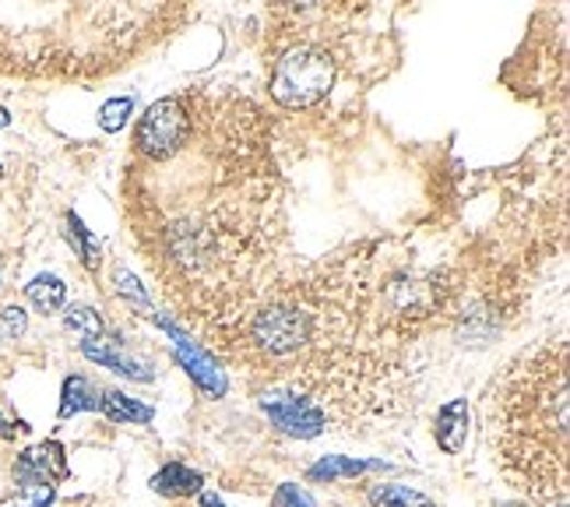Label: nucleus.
Returning <instances> with one entry per match:
<instances>
[{
  "instance_id": "dca6fc26",
  "label": "nucleus",
  "mask_w": 570,
  "mask_h": 507,
  "mask_svg": "<svg viewBox=\"0 0 570 507\" xmlns=\"http://www.w3.org/2000/svg\"><path fill=\"white\" fill-rule=\"evenodd\" d=\"M370 507H437L426 494L402 483H380L370 490Z\"/></svg>"
},
{
  "instance_id": "423d86ee",
  "label": "nucleus",
  "mask_w": 570,
  "mask_h": 507,
  "mask_svg": "<svg viewBox=\"0 0 570 507\" xmlns=\"http://www.w3.org/2000/svg\"><path fill=\"white\" fill-rule=\"evenodd\" d=\"M258 405H261L264 416L272 420V426H278L282 434L299 437V440L321 437L328 431V423H331L328 412L289 377L278 380V385H272V388H264L258 394Z\"/></svg>"
},
{
  "instance_id": "7ed1b4c3",
  "label": "nucleus",
  "mask_w": 570,
  "mask_h": 507,
  "mask_svg": "<svg viewBox=\"0 0 570 507\" xmlns=\"http://www.w3.org/2000/svg\"><path fill=\"white\" fill-rule=\"evenodd\" d=\"M313 328H317V307L296 285V290H285L272 299H264L261 307H253L247 314L244 335L250 349H258L264 359H285L313 342Z\"/></svg>"
},
{
  "instance_id": "4be33fe9",
  "label": "nucleus",
  "mask_w": 570,
  "mask_h": 507,
  "mask_svg": "<svg viewBox=\"0 0 570 507\" xmlns=\"http://www.w3.org/2000/svg\"><path fill=\"white\" fill-rule=\"evenodd\" d=\"M114 282H117V290H120V293H123L127 299H134V307H138V310H145V314L152 310V304H149L145 290H141V282H138V279H134L131 272H127L123 264H120L117 272H114Z\"/></svg>"
},
{
  "instance_id": "5701e85b",
  "label": "nucleus",
  "mask_w": 570,
  "mask_h": 507,
  "mask_svg": "<svg viewBox=\"0 0 570 507\" xmlns=\"http://www.w3.org/2000/svg\"><path fill=\"white\" fill-rule=\"evenodd\" d=\"M272 507H313V497L299 483H282L272 497Z\"/></svg>"
},
{
  "instance_id": "9b49d317",
  "label": "nucleus",
  "mask_w": 570,
  "mask_h": 507,
  "mask_svg": "<svg viewBox=\"0 0 570 507\" xmlns=\"http://www.w3.org/2000/svg\"><path fill=\"white\" fill-rule=\"evenodd\" d=\"M201 483H204V475L198 469L180 465V462H169V465H163L152 475V490L158 497H169V500L201 494Z\"/></svg>"
},
{
  "instance_id": "aec40b11",
  "label": "nucleus",
  "mask_w": 570,
  "mask_h": 507,
  "mask_svg": "<svg viewBox=\"0 0 570 507\" xmlns=\"http://www.w3.org/2000/svg\"><path fill=\"white\" fill-rule=\"evenodd\" d=\"M131 114H134V99H127V95H120V99H109L99 109V127L109 134H117V131H123V123L131 120Z\"/></svg>"
},
{
  "instance_id": "4468645a",
  "label": "nucleus",
  "mask_w": 570,
  "mask_h": 507,
  "mask_svg": "<svg viewBox=\"0 0 570 507\" xmlns=\"http://www.w3.org/2000/svg\"><path fill=\"white\" fill-rule=\"evenodd\" d=\"M380 469V462H363V458H345V455H324L321 462H313L307 475L313 483H339V480H356V475Z\"/></svg>"
},
{
  "instance_id": "2eb2a0df",
  "label": "nucleus",
  "mask_w": 570,
  "mask_h": 507,
  "mask_svg": "<svg viewBox=\"0 0 570 507\" xmlns=\"http://www.w3.org/2000/svg\"><path fill=\"white\" fill-rule=\"evenodd\" d=\"M25 296L32 299V307H36L39 314H57L63 307V296H68V285H63V279L46 272L25 285Z\"/></svg>"
},
{
  "instance_id": "0eeeda50",
  "label": "nucleus",
  "mask_w": 570,
  "mask_h": 507,
  "mask_svg": "<svg viewBox=\"0 0 570 507\" xmlns=\"http://www.w3.org/2000/svg\"><path fill=\"white\" fill-rule=\"evenodd\" d=\"M155 321L163 325V331H166L173 342H177V356H180V363L187 367V374L194 377V385L201 391H209L212 399H222V394H226V388H229V380H226V374L215 367V359L204 353L198 342H190L187 331H180L173 321H166V317H155Z\"/></svg>"
},
{
  "instance_id": "9d476101",
  "label": "nucleus",
  "mask_w": 570,
  "mask_h": 507,
  "mask_svg": "<svg viewBox=\"0 0 570 507\" xmlns=\"http://www.w3.org/2000/svg\"><path fill=\"white\" fill-rule=\"evenodd\" d=\"M434 437L440 444V451L462 455L465 440H468V399H454L448 405H440L437 420H434Z\"/></svg>"
},
{
  "instance_id": "6e6552de",
  "label": "nucleus",
  "mask_w": 570,
  "mask_h": 507,
  "mask_svg": "<svg viewBox=\"0 0 570 507\" xmlns=\"http://www.w3.org/2000/svg\"><path fill=\"white\" fill-rule=\"evenodd\" d=\"M68 475V455L57 440H43L36 448H28L19 455V462H14V480H46L54 483Z\"/></svg>"
},
{
  "instance_id": "6ab92c4d",
  "label": "nucleus",
  "mask_w": 570,
  "mask_h": 507,
  "mask_svg": "<svg viewBox=\"0 0 570 507\" xmlns=\"http://www.w3.org/2000/svg\"><path fill=\"white\" fill-rule=\"evenodd\" d=\"M63 325H68L71 331H78L82 342L103 335V317L95 314L92 307H68V314H63Z\"/></svg>"
},
{
  "instance_id": "412c9836",
  "label": "nucleus",
  "mask_w": 570,
  "mask_h": 507,
  "mask_svg": "<svg viewBox=\"0 0 570 507\" xmlns=\"http://www.w3.org/2000/svg\"><path fill=\"white\" fill-rule=\"evenodd\" d=\"M28 317L22 307H4L0 310V342H19L25 335Z\"/></svg>"
},
{
  "instance_id": "ddd939ff",
  "label": "nucleus",
  "mask_w": 570,
  "mask_h": 507,
  "mask_svg": "<svg viewBox=\"0 0 570 507\" xmlns=\"http://www.w3.org/2000/svg\"><path fill=\"white\" fill-rule=\"evenodd\" d=\"M99 412L109 420V423H152L155 409L131 399V394H123L117 388H103V399H99Z\"/></svg>"
},
{
  "instance_id": "b1692460",
  "label": "nucleus",
  "mask_w": 570,
  "mask_h": 507,
  "mask_svg": "<svg viewBox=\"0 0 570 507\" xmlns=\"http://www.w3.org/2000/svg\"><path fill=\"white\" fill-rule=\"evenodd\" d=\"M201 507H226V500L212 494V490H201Z\"/></svg>"
},
{
  "instance_id": "f257e3e1",
  "label": "nucleus",
  "mask_w": 570,
  "mask_h": 507,
  "mask_svg": "<svg viewBox=\"0 0 570 507\" xmlns=\"http://www.w3.org/2000/svg\"><path fill=\"white\" fill-rule=\"evenodd\" d=\"M180 4H0V74L99 78L187 19Z\"/></svg>"
},
{
  "instance_id": "f03ea898",
  "label": "nucleus",
  "mask_w": 570,
  "mask_h": 507,
  "mask_svg": "<svg viewBox=\"0 0 570 507\" xmlns=\"http://www.w3.org/2000/svg\"><path fill=\"white\" fill-rule=\"evenodd\" d=\"M567 339L518 353L486 391V431L503 475L546 507H567Z\"/></svg>"
},
{
  "instance_id": "f3484780",
  "label": "nucleus",
  "mask_w": 570,
  "mask_h": 507,
  "mask_svg": "<svg viewBox=\"0 0 570 507\" xmlns=\"http://www.w3.org/2000/svg\"><path fill=\"white\" fill-rule=\"evenodd\" d=\"M68 240L74 244V250L82 254V261L88 264V268H95L99 264V258H103V250H99V244H95V236L82 226V219H78L74 212L68 215Z\"/></svg>"
},
{
  "instance_id": "393cba45",
  "label": "nucleus",
  "mask_w": 570,
  "mask_h": 507,
  "mask_svg": "<svg viewBox=\"0 0 570 507\" xmlns=\"http://www.w3.org/2000/svg\"><path fill=\"white\" fill-rule=\"evenodd\" d=\"M0 437H14V423H8L4 416H0Z\"/></svg>"
},
{
  "instance_id": "39448f33",
  "label": "nucleus",
  "mask_w": 570,
  "mask_h": 507,
  "mask_svg": "<svg viewBox=\"0 0 570 507\" xmlns=\"http://www.w3.org/2000/svg\"><path fill=\"white\" fill-rule=\"evenodd\" d=\"M190 131H194V117H190V106L183 95H166L145 109V117L138 120V131H134V149L141 158L149 163H169L177 158L187 141Z\"/></svg>"
},
{
  "instance_id": "cd10ccee",
  "label": "nucleus",
  "mask_w": 570,
  "mask_h": 507,
  "mask_svg": "<svg viewBox=\"0 0 570 507\" xmlns=\"http://www.w3.org/2000/svg\"><path fill=\"white\" fill-rule=\"evenodd\" d=\"M0 173H4V169H0Z\"/></svg>"
},
{
  "instance_id": "20e7f679",
  "label": "nucleus",
  "mask_w": 570,
  "mask_h": 507,
  "mask_svg": "<svg viewBox=\"0 0 570 507\" xmlns=\"http://www.w3.org/2000/svg\"><path fill=\"white\" fill-rule=\"evenodd\" d=\"M335 57L321 46H293L275 60L272 71V95L285 109H307L321 103L324 95L335 85Z\"/></svg>"
},
{
  "instance_id": "1a4fd4ad",
  "label": "nucleus",
  "mask_w": 570,
  "mask_h": 507,
  "mask_svg": "<svg viewBox=\"0 0 570 507\" xmlns=\"http://www.w3.org/2000/svg\"><path fill=\"white\" fill-rule=\"evenodd\" d=\"M82 353H85L92 363H99V367H106V370H117L120 377L141 380V385H149V380H155V374H152L149 363L134 359L131 353H123L120 342H106L103 335H99V339H88V342H82Z\"/></svg>"
},
{
  "instance_id": "f8f14e48",
  "label": "nucleus",
  "mask_w": 570,
  "mask_h": 507,
  "mask_svg": "<svg viewBox=\"0 0 570 507\" xmlns=\"http://www.w3.org/2000/svg\"><path fill=\"white\" fill-rule=\"evenodd\" d=\"M99 399H103V391L95 388L88 377H82V374L68 377L60 391V420H71L78 412H99Z\"/></svg>"
},
{
  "instance_id": "a211bd4d",
  "label": "nucleus",
  "mask_w": 570,
  "mask_h": 507,
  "mask_svg": "<svg viewBox=\"0 0 570 507\" xmlns=\"http://www.w3.org/2000/svg\"><path fill=\"white\" fill-rule=\"evenodd\" d=\"M19 494H14V507H50L57 486L46 480H14Z\"/></svg>"
},
{
  "instance_id": "a878e982",
  "label": "nucleus",
  "mask_w": 570,
  "mask_h": 507,
  "mask_svg": "<svg viewBox=\"0 0 570 507\" xmlns=\"http://www.w3.org/2000/svg\"><path fill=\"white\" fill-rule=\"evenodd\" d=\"M11 123V114H8V109L4 106H0V131H4V127Z\"/></svg>"
},
{
  "instance_id": "bb28decb",
  "label": "nucleus",
  "mask_w": 570,
  "mask_h": 507,
  "mask_svg": "<svg viewBox=\"0 0 570 507\" xmlns=\"http://www.w3.org/2000/svg\"><path fill=\"white\" fill-rule=\"evenodd\" d=\"M503 507H521V504H503Z\"/></svg>"
}]
</instances>
